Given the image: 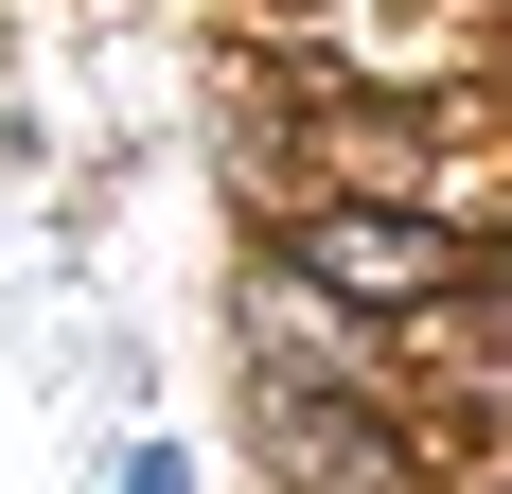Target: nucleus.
Instances as JSON below:
<instances>
[{
  "mask_svg": "<svg viewBox=\"0 0 512 494\" xmlns=\"http://www.w3.org/2000/svg\"><path fill=\"white\" fill-rule=\"evenodd\" d=\"M265 442L301 459L318 494H407V442H371V424H336V406H283V424H265Z\"/></svg>",
  "mask_w": 512,
  "mask_h": 494,
  "instance_id": "obj_2",
  "label": "nucleus"
},
{
  "mask_svg": "<svg viewBox=\"0 0 512 494\" xmlns=\"http://www.w3.org/2000/svg\"><path fill=\"white\" fill-rule=\"evenodd\" d=\"M283 247H301L318 283H354V300H424V283H460V247L424 230V212H301Z\"/></svg>",
  "mask_w": 512,
  "mask_h": 494,
  "instance_id": "obj_1",
  "label": "nucleus"
}]
</instances>
